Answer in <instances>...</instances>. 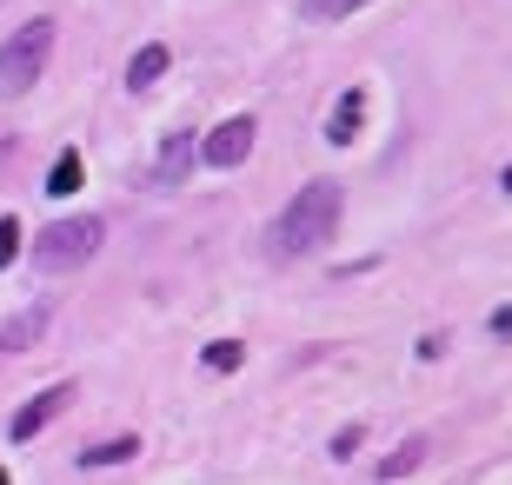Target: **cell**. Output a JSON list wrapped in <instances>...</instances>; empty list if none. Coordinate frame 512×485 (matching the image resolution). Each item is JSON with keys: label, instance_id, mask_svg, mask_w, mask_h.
Listing matches in <instances>:
<instances>
[{"label": "cell", "instance_id": "obj_19", "mask_svg": "<svg viewBox=\"0 0 512 485\" xmlns=\"http://www.w3.org/2000/svg\"><path fill=\"white\" fill-rule=\"evenodd\" d=\"M0 485H7V466H0Z\"/></svg>", "mask_w": 512, "mask_h": 485}, {"label": "cell", "instance_id": "obj_7", "mask_svg": "<svg viewBox=\"0 0 512 485\" xmlns=\"http://www.w3.org/2000/svg\"><path fill=\"white\" fill-rule=\"evenodd\" d=\"M360 120H366V87H346L333 120H326V140H333V147H353V140H360Z\"/></svg>", "mask_w": 512, "mask_h": 485}, {"label": "cell", "instance_id": "obj_13", "mask_svg": "<svg viewBox=\"0 0 512 485\" xmlns=\"http://www.w3.org/2000/svg\"><path fill=\"white\" fill-rule=\"evenodd\" d=\"M419 459H426V439H406L399 452H386V459H380V479H399V472H413Z\"/></svg>", "mask_w": 512, "mask_h": 485}, {"label": "cell", "instance_id": "obj_14", "mask_svg": "<svg viewBox=\"0 0 512 485\" xmlns=\"http://www.w3.org/2000/svg\"><path fill=\"white\" fill-rule=\"evenodd\" d=\"M366 0H300V14L306 20H346V14H360Z\"/></svg>", "mask_w": 512, "mask_h": 485}, {"label": "cell", "instance_id": "obj_11", "mask_svg": "<svg viewBox=\"0 0 512 485\" xmlns=\"http://www.w3.org/2000/svg\"><path fill=\"white\" fill-rule=\"evenodd\" d=\"M80 180H87V160L67 147V153L54 160V173H47V193H54V200H67V193H80Z\"/></svg>", "mask_w": 512, "mask_h": 485}, {"label": "cell", "instance_id": "obj_3", "mask_svg": "<svg viewBox=\"0 0 512 485\" xmlns=\"http://www.w3.org/2000/svg\"><path fill=\"white\" fill-rule=\"evenodd\" d=\"M100 240H107V220H94V213L54 220L34 240V266H40V273H74V266H87L100 253Z\"/></svg>", "mask_w": 512, "mask_h": 485}, {"label": "cell", "instance_id": "obj_4", "mask_svg": "<svg viewBox=\"0 0 512 485\" xmlns=\"http://www.w3.org/2000/svg\"><path fill=\"white\" fill-rule=\"evenodd\" d=\"M253 133H260V120H253V113H233V120H220V127L200 140V160H207L213 173H233L253 153Z\"/></svg>", "mask_w": 512, "mask_h": 485}, {"label": "cell", "instance_id": "obj_6", "mask_svg": "<svg viewBox=\"0 0 512 485\" xmlns=\"http://www.w3.org/2000/svg\"><path fill=\"white\" fill-rule=\"evenodd\" d=\"M193 160H200L193 133H167V147H160V160H153V180H160V187H180Z\"/></svg>", "mask_w": 512, "mask_h": 485}, {"label": "cell", "instance_id": "obj_1", "mask_svg": "<svg viewBox=\"0 0 512 485\" xmlns=\"http://www.w3.org/2000/svg\"><path fill=\"white\" fill-rule=\"evenodd\" d=\"M340 213H346L340 180H306V187L280 206V220L266 226L273 260H306V253H320V246L340 233Z\"/></svg>", "mask_w": 512, "mask_h": 485}, {"label": "cell", "instance_id": "obj_8", "mask_svg": "<svg viewBox=\"0 0 512 485\" xmlns=\"http://www.w3.org/2000/svg\"><path fill=\"white\" fill-rule=\"evenodd\" d=\"M167 67H173V54L160 47V40H147V47H140V54L127 60V87H133V94H147V87H153L160 74H167Z\"/></svg>", "mask_w": 512, "mask_h": 485}, {"label": "cell", "instance_id": "obj_15", "mask_svg": "<svg viewBox=\"0 0 512 485\" xmlns=\"http://www.w3.org/2000/svg\"><path fill=\"white\" fill-rule=\"evenodd\" d=\"M14 260H20V220L0 213V266H14Z\"/></svg>", "mask_w": 512, "mask_h": 485}, {"label": "cell", "instance_id": "obj_9", "mask_svg": "<svg viewBox=\"0 0 512 485\" xmlns=\"http://www.w3.org/2000/svg\"><path fill=\"white\" fill-rule=\"evenodd\" d=\"M40 333H47V306H27L20 319H7V326H0V353H27Z\"/></svg>", "mask_w": 512, "mask_h": 485}, {"label": "cell", "instance_id": "obj_17", "mask_svg": "<svg viewBox=\"0 0 512 485\" xmlns=\"http://www.w3.org/2000/svg\"><path fill=\"white\" fill-rule=\"evenodd\" d=\"M493 333H499V339H512V306H499V313H493Z\"/></svg>", "mask_w": 512, "mask_h": 485}, {"label": "cell", "instance_id": "obj_2", "mask_svg": "<svg viewBox=\"0 0 512 485\" xmlns=\"http://www.w3.org/2000/svg\"><path fill=\"white\" fill-rule=\"evenodd\" d=\"M47 60H54V20L34 14L27 27H14V34L0 40V94L20 100L40 74H47Z\"/></svg>", "mask_w": 512, "mask_h": 485}, {"label": "cell", "instance_id": "obj_12", "mask_svg": "<svg viewBox=\"0 0 512 485\" xmlns=\"http://www.w3.org/2000/svg\"><path fill=\"white\" fill-rule=\"evenodd\" d=\"M200 359H207V373H240V366H247V346H240V339H213Z\"/></svg>", "mask_w": 512, "mask_h": 485}, {"label": "cell", "instance_id": "obj_18", "mask_svg": "<svg viewBox=\"0 0 512 485\" xmlns=\"http://www.w3.org/2000/svg\"><path fill=\"white\" fill-rule=\"evenodd\" d=\"M506 193H512V167H506Z\"/></svg>", "mask_w": 512, "mask_h": 485}, {"label": "cell", "instance_id": "obj_10", "mask_svg": "<svg viewBox=\"0 0 512 485\" xmlns=\"http://www.w3.org/2000/svg\"><path fill=\"white\" fill-rule=\"evenodd\" d=\"M133 452H140V439H133V432H120V439H100V446H87V452H80V466H87V472H100V466H127Z\"/></svg>", "mask_w": 512, "mask_h": 485}, {"label": "cell", "instance_id": "obj_5", "mask_svg": "<svg viewBox=\"0 0 512 485\" xmlns=\"http://www.w3.org/2000/svg\"><path fill=\"white\" fill-rule=\"evenodd\" d=\"M67 406H74V386L60 379V386L34 392V399H27V406L14 412V426H7V432H14V439H34V432H47V426H54V419H60Z\"/></svg>", "mask_w": 512, "mask_h": 485}, {"label": "cell", "instance_id": "obj_16", "mask_svg": "<svg viewBox=\"0 0 512 485\" xmlns=\"http://www.w3.org/2000/svg\"><path fill=\"white\" fill-rule=\"evenodd\" d=\"M360 439H366L360 426H346V432H333V459H353V452H360Z\"/></svg>", "mask_w": 512, "mask_h": 485}]
</instances>
